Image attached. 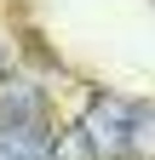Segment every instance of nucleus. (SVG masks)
Listing matches in <instances>:
<instances>
[{"label":"nucleus","mask_w":155,"mask_h":160,"mask_svg":"<svg viewBox=\"0 0 155 160\" xmlns=\"http://www.w3.org/2000/svg\"><path fill=\"white\" fill-rule=\"evenodd\" d=\"M138 114L144 109H132L126 97H92L86 120H81L92 154H98V160H126L132 154V132H138Z\"/></svg>","instance_id":"obj_1"},{"label":"nucleus","mask_w":155,"mask_h":160,"mask_svg":"<svg viewBox=\"0 0 155 160\" xmlns=\"http://www.w3.org/2000/svg\"><path fill=\"white\" fill-rule=\"evenodd\" d=\"M0 120H6V132H46V97L35 80H12L0 74Z\"/></svg>","instance_id":"obj_2"},{"label":"nucleus","mask_w":155,"mask_h":160,"mask_svg":"<svg viewBox=\"0 0 155 160\" xmlns=\"http://www.w3.org/2000/svg\"><path fill=\"white\" fill-rule=\"evenodd\" d=\"M40 160H98V154H92V143H86L81 126H69V132H57V143H46Z\"/></svg>","instance_id":"obj_3"},{"label":"nucleus","mask_w":155,"mask_h":160,"mask_svg":"<svg viewBox=\"0 0 155 160\" xmlns=\"http://www.w3.org/2000/svg\"><path fill=\"white\" fill-rule=\"evenodd\" d=\"M46 143L35 132H0V160H40Z\"/></svg>","instance_id":"obj_4"},{"label":"nucleus","mask_w":155,"mask_h":160,"mask_svg":"<svg viewBox=\"0 0 155 160\" xmlns=\"http://www.w3.org/2000/svg\"><path fill=\"white\" fill-rule=\"evenodd\" d=\"M0 63H6V40H0Z\"/></svg>","instance_id":"obj_5"}]
</instances>
